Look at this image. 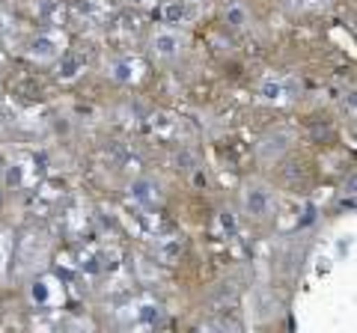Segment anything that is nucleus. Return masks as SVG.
<instances>
[{
	"instance_id": "nucleus-3",
	"label": "nucleus",
	"mask_w": 357,
	"mask_h": 333,
	"mask_svg": "<svg viewBox=\"0 0 357 333\" xmlns=\"http://www.w3.org/2000/svg\"><path fill=\"white\" fill-rule=\"evenodd\" d=\"M63 36L60 33H42V36L33 39V45H30V54L36 60H54V57H60L63 54Z\"/></svg>"
},
{
	"instance_id": "nucleus-6",
	"label": "nucleus",
	"mask_w": 357,
	"mask_h": 333,
	"mask_svg": "<svg viewBox=\"0 0 357 333\" xmlns=\"http://www.w3.org/2000/svg\"><path fill=\"white\" fill-rule=\"evenodd\" d=\"M161 318H164V309L152 301H143L137 309H134V321H137L140 327H155Z\"/></svg>"
},
{
	"instance_id": "nucleus-2",
	"label": "nucleus",
	"mask_w": 357,
	"mask_h": 333,
	"mask_svg": "<svg viewBox=\"0 0 357 333\" xmlns=\"http://www.w3.org/2000/svg\"><path fill=\"white\" fill-rule=\"evenodd\" d=\"M271 206H274V196H271V191H265L262 185H250L248 191H244V208H248V215L265 217L271 212Z\"/></svg>"
},
{
	"instance_id": "nucleus-14",
	"label": "nucleus",
	"mask_w": 357,
	"mask_h": 333,
	"mask_svg": "<svg viewBox=\"0 0 357 333\" xmlns=\"http://www.w3.org/2000/svg\"><path fill=\"white\" fill-rule=\"evenodd\" d=\"M21 182H24V166H21V164H9V170H6V185L21 187Z\"/></svg>"
},
{
	"instance_id": "nucleus-15",
	"label": "nucleus",
	"mask_w": 357,
	"mask_h": 333,
	"mask_svg": "<svg viewBox=\"0 0 357 333\" xmlns=\"http://www.w3.org/2000/svg\"><path fill=\"white\" fill-rule=\"evenodd\" d=\"M218 224H220L223 232H229V235L238 229V220H236V215H232V212H220L218 215Z\"/></svg>"
},
{
	"instance_id": "nucleus-16",
	"label": "nucleus",
	"mask_w": 357,
	"mask_h": 333,
	"mask_svg": "<svg viewBox=\"0 0 357 333\" xmlns=\"http://www.w3.org/2000/svg\"><path fill=\"white\" fill-rule=\"evenodd\" d=\"M194 185H197V187H206V185H208V179H206V173H203V170H197V173H194Z\"/></svg>"
},
{
	"instance_id": "nucleus-8",
	"label": "nucleus",
	"mask_w": 357,
	"mask_h": 333,
	"mask_svg": "<svg viewBox=\"0 0 357 333\" xmlns=\"http://www.w3.org/2000/svg\"><path fill=\"white\" fill-rule=\"evenodd\" d=\"M259 95L265 98V102H283V95H286L283 81L280 77H274V75H268L262 81V86H259Z\"/></svg>"
},
{
	"instance_id": "nucleus-10",
	"label": "nucleus",
	"mask_w": 357,
	"mask_h": 333,
	"mask_svg": "<svg viewBox=\"0 0 357 333\" xmlns=\"http://www.w3.org/2000/svg\"><path fill=\"white\" fill-rule=\"evenodd\" d=\"M223 18H227V24H229L232 30H241V27L250 24V13H248V9H244L241 3H229V6H227V15H223Z\"/></svg>"
},
{
	"instance_id": "nucleus-18",
	"label": "nucleus",
	"mask_w": 357,
	"mask_h": 333,
	"mask_svg": "<svg viewBox=\"0 0 357 333\" xmlns=\"http://www.w3.org/2000/svg\"><path fill=\"white\" fill-rule=\"evenodd\" d=\"M131 3H134V6H143V3H149V0H131Z\"/></svg>"
},
{
	"instance_id": "nucleus-5",
	"label": "nucleus",
	"mask_w": 357,
	"mask_h": 333,
	"mask_svg": "<svg viewBox=\"0 0 357 333\" xmlns=\"http://www.w3.org/2000/svg\"><path fill=\"white\" fill-rule=\"evenodd\" d=\"M131 196L143 206H158L161 203V187L152 179H137V182H131Z\"/></svg>"
},
{
	"instance_id": "nucleus-12",
	"label": "nucleus",
	"mask_w": 357,
	"mask_h": 333,
	"mask_svg": "<svg viewBox=\"0 0 357 333\" xmlns=\"http://www.w3.org/2000/svg\"><path fill=\"white\" fill-rule=\"evenodd\" d=\"M164 21L167 24H182L185 15H188V9H185V0H167L164 3Z\"/></svg>"
},
{
	"instance_id": "nucleus-17",
	"label": "nucleus",
	"mask_w": 357,
	"mask_h": 333,
	"mask_svg": "<svg viewBox=\"0 0 357 333\" xmlns=\"http://www.w3.org/2000/svg\"><path fill=\"white\" fill-rule=\"evenodd\" d=\"M316 271H319V274H328V271H331V259H321V262L316 265Z\"/></svg>"
},
{
	"instance_id": "nucleus-13",
	"label": "nucleus",
	"mask_w": 357,
	"mask_h": 333,
	"mask_svg": "<svg viewBox=\"0 0 357 333\" xmlns=\"http://www.w3.org/2000/svg\"><path fill=\"white\" fill-rule=\"evenodd\" d=\"M114 77L119 84H131L134 77H137V63H131V60H122L114 65Z\"/></svg>"
},
{
	"instance_id": "nucleus-4",
	"label": "nucleus",
	"mask_w": 357,
	"mask_h": 333,
	"mask_svg": "<svg viewBox=\"0 0 357 333\" xmlns=\"http://www.w3.org/2000/svg\"><path fill=\"white\" fill-rule=\"evenodd\" d=\"M152 51L158 54V57H176L178 51H182V36L173 30H161L152 36Z\"/></svg>"
},
{
	"instance_id": "nucleus-9",
	"label": "nucleus",
	"mask_w": 357,
	"mask_h": 333,
	"mask_svg": "<svg viewBox=\"0 0 357 333\" xmlns=\"http://www.w3.org/2000/svg\"><path fill=\"white\" fill-rule=\"evenodd\" d=\"M182 250H185V241L178 238V235H167V238H161L158 253H161V259H164V262H176L178 256H182Z\"/></svg>"
},
{
	"instance_id": "nucleus-11",
	"label": "nucleus",
	"mask_w": 357,
	"mask_h": 333,
	"mask_svg": "<svg viewBox=\"0 0 357 333\" xmlns=\"http://www.w3.org/2000/svg\"><path fill=\"white\" fill-rule=\"evenodd\" d=\"M39 18L45 21V24H63V6L57 3V0H42Z\"/></svg>"
},
{
	"instance_id": "nucleus-1",
	"label": "nucleus",
	"mask_w": 357,
	"mask_h": 333,
	"mask_svg": "<svg viewBox=\"0 0 357 333\" xmlns=\"http://www.w3.org/2000/svg\"><path fill=\"white\" fill-rule=\"evenodd\" d=\"M30 301L36 307H51V304L63 301V288L54 277H39V280H33V286H30Z\"/></svg>"
},
{
	"instance_id": "nucleus-7",
	"label": "nucleus",
	"mask_w": 357,
	"mask_h": 333,
	"mask_svg": "<svg viewBox=\"0 0 357 333\" xmlns=\"http://www.w3.org/2000/svg\"><path fill=\"white\" fill-rule=\"evenodd\" d=\"M84 72V60L75 57V54H66V57L60 60V69H57V77L60 81H75L77 75Z\"/></svg>"
}]
</instances>
